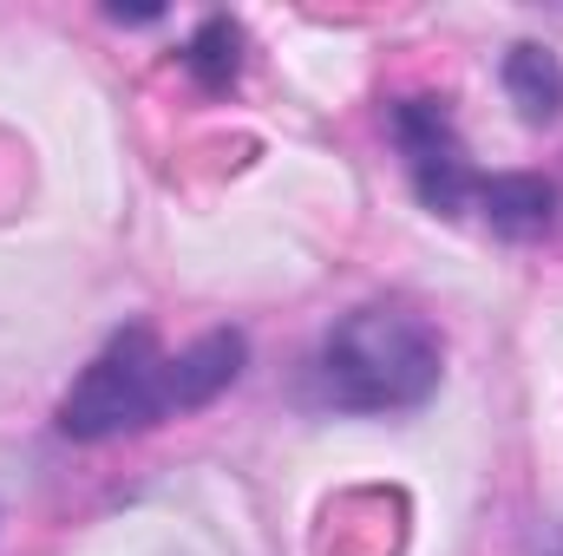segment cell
Masks as SVG:
<instances>
[{"label":"cell","instance_id":"6da1fadb","mask_svg":"<svg viewBox=\"0 0 563 556\" xmlns=\"http://www.w3.org/2000/svg\"><path fill=\"white\" fill-rule=\"evenodd\" d=\"M439 374H445L439 334L413 308H394V301H367V308L341 314L334 334L321 341V360H314L321 400L341 407V413H407V407H426Z\"/></svg>","mask_w":563,"mask_h":556},{"label":"cell","instance_id":"277c9868","mask_svg":"<svg viewBox=\"0 0 563 556\" xmlns=\"http://www.w3.org/2000/svg\"><path fill=\"white\" fill-rule=\"evenodd\" d=\"M478 210L505 243H531L551 230L558 216V190L538 170H505V177H478Z\"/></svg>","mask_w":563,"mask_h":556},{"label":"cell","instance_id":"7a4b0ae2","mask_svg":"<svg viewBox=\"0 0 563 556\" xmlns=\"http://www.w3.org/2000/svg\"><path fill=\"white\" fill-rule=\"evenodd\" d=\"M157 419H170V407H164V354L151 327H119L59 400V432L79 445L125 438Z\"/></svg>","mask_w":563,"mask_h":556},{"label":"cell","instance_id":"3957f363","mask_svg":"<svg viewBox=\"0 0 563 556\" xmlns=\"http://www.w3.org/2000/svg\"><path fill=\"white\" fill-rule=\"evenodd\" d=\"M243 360H250V341L236 327H210L184 354H164V407L170 413H197V407L223 400L243 380Z\"/></svg>","mask_w":563,"mask_h":556},{"label":"cell","instance_id":"5b68a950","mask_svg":"<svg viewBox=\"0 0 563 556\" xmlns=\"http://www.w3.org/2000/svg\"><path fill=\"white\" fill-rule=\"evenodd\" d=\"M505 92L525 125H558L563 119V59L538 40H518L505 53Z\"/></svg>","mask_w":563,"mask_h":556},{"label":"cell","instance_id":"8992f818","mask_svg":"<svg viewBox=\"0 0 563 556\" xmlns=\"http://www.w3.org/2000/svg\"><path fill=\"white\" fill-rule=\"evenodd\" d=\"M184 73H190L203 92H230L236 73H243V26H236L230 13H210V20L190 33V46H184Z\"/></svg>","mask_w":563,"mask_h":556},{"label":"cell","instance_id":"9c48e42d","mask_svg":"<svg viewBox=\"0 0 563 556\" xmlns=\"http://www.w3.org/2000/svg\"><path fill=\"white\" fill-rule=\"evenodd\" d=\"M112 20H132V26H144V20H157V7H112Z\"/></svg>","mask_w":563,"mask_h":556},{"label":"cell","instance_id":"52a82bcc","mask_svg":"<svg viewBox=\"0 0 563 556\" xmlns=\"http://www.w3.org/2000/svg\"><path fill=\"white\" fill-rule=\"evenodd\" d=\"M413 190L432 216H459L465 197H478V177L465 164V151H439V157H420L413 164Z\"/></svg>","mask_w":563,"mask_h":556},{"label":"cell","instance_id":"ba28073f","mask_svg":"<svg viewBox=\"0 0 563 556\" xmlns=\"http://www.w3.org/2000/svg\"><path fill=\"white\" fill-rule=\"evenodd\" d=\"M394 138L407 151V164L439 157V151H459V132H452V119H445L439 99H400L394 105Z\"/></svg>","mask_w":563,"mask_h":556}]
</instances>
